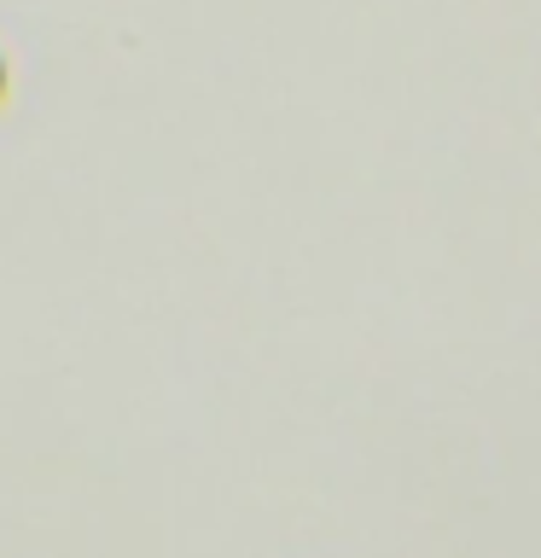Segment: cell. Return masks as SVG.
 Listing matches in <instances>:
<instances>
[{
  "mask_svg": "<svg viewBox=\"0 0 541 558\" xmlns=\"http://www.w3.org/2000/svg\"><path fill=\"white\" fill-rule=\"evenodd\" d=\"M0 76H7V70H0Z\"/></svg>",
  "mask_w": 541,
  "mask_h": 558,
  "instance_id": "6da1fadb",
  "label": "cell"
}]
</instances>
